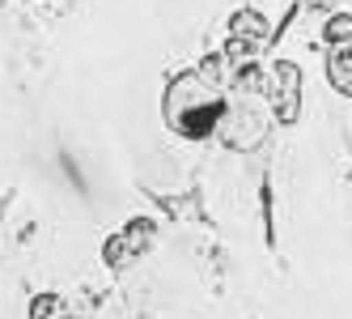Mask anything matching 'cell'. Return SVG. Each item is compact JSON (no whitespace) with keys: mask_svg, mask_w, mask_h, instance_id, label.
Instances as JSON below:
<instances>
[{"mask_svg":"<svg viewBox=\"0 0 352 319\" xmlns=\"http://www.w3.org/2000/svg\"><path fill=\"white\" fill-rule=\"evenodd\" d=\"M322 39L331 43V47H344V43H352V13H336L331 21H327Z\"/></svg>","mask_w":352,"mask_h":319,"instance_id":"5","label":"cell"},{"mask_svg":"<svg viewBox=\"0 0 352 319\" xmlns=\"http://www.w3.org/2000/svg\"><path fill=\"white\" fill-rule=\"evenodd\" d=\"M263 39H267V21L259 17V13H250V9H242L238 17H234V39H230V60H250L263 47Z\"/></svg>","mask_w":352,"mask_h":319,"instance_id":"3","label":"cell"},{"mask_svg":"<svg viewBox=\"0 0 352 319\" xmlns=\"http://www.w3.org/2000/svg\"><path fill=\"white\" fill-rule=\"evenodd\" d=\"M162 115L166 124L187 136V141H204L225 115V103H221V90L217 81L199 77V72H179L170 85H166V98H162Z\"/></svg>","mask_w":352,"mask_h":319,"instance_id":"1","label":"cell"},{"mask_svg":"<svg viewBox=\"0 0 352 319\" xmlns=\"http://www.w3.org/2000/svg\"><path fill=\"white\" fill-rule=\"evenodd\" d=\"M60 311V298L56 294H38V298L30 302V319H52Z\"/></svg>","mask_w":352,"mask_h":319,"instance_id":"7","label":"cell"},{"mask_svg":"<svg viewBox=\"0 0 352 319\" xmlns=\"http://www.w3.org/2000/svg\"><path fill=\"white\" fill-rule=\"evenodd\" d=\"M123 238H128L136 251H144V247H148V238H153V222H132L128 230H123Z\"/></svg>","mask_w":352,"mask_h":319,"instance_id":"6","label":"cell"},{"mask_svg":"<svg viewBox=\"0 0 352 319\" xmlns=\"http://www.w3.org/2000/svg\"><path fill=\"white\" fill-rule=\"evenodd\" d=\"M5 205H9V200H0V217H5Z\"/></svg>","mask_w":352,"mask_h":319,"instance_id":"8","label":"cell"},{"mask_svg":"<svg viewBox=\"0 0 352 319\" xmlns=\"http://www.w3.org/2000/svg\"><path fill=\"white\" fill-rule=\"evenodd\" d=\"M263 85H267V98L276 103L280 124H293V119H297V107H301V72H297V64L276 60Z\"/></svg>","mask_w":352,"mask_h":319,"instance_id":"2","label":"cell"},{"mask_svg":"<svg viewBox=\"0 0 352 319\" xmlns=\"http://www.w3.org/2000/svg\"><path fill=\"white\" fill-rule=\"evenodd\" d=\"M327 77H331V85H336L340 94L352 98V43L331 47V56H327Z\"/></svg>","mask_w":352,"mask_h":319,"instance_id":"4","label":"cell"}]
</instances>
